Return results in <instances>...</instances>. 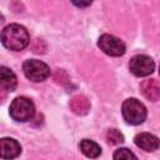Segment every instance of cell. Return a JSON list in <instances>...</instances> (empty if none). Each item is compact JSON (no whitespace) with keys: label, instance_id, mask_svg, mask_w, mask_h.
<instances>
[{"label":"cell","instance_id":"cell-1","mask_svg":"<svg viewBox=\"0 0 160 160\" xmlns=\"http://www.w3.org/2000/svg\"><path fill=\"white\" fill-rule=\"evenodd\" d=\"M30 38L26 29L19 24H10L1 31V42L5 48L20 51L29 45Z\"/></svg>","mask_w":160,"mask_h":160},{"label":"cell","instance_id":"cell-2","mask_svg":"<svg viewBox=\"0 0 160 160\" xmlns=\"http://www.w3.org/2000/svg\"><path fill=\"white\" fill-rule=\"evenodd\" d=\"M35 114V106L32 101L28 98L19 96L12 100L10 105V116L16 121H29Z\"/></svg>","mask_w":160,"mask_h":160},{"label":"cell","instance_id":"cell-3","mask_svg":"<svg viewBox=\"0 0 160 160\" xmlns=\"http://www.w3.org/2000/svg\"><path fill=\"white\" fill-rule=\"evenodd\" d=\"M122 116L126 122L139 125L146 119V108L136 99H128L122 104Z\"/></svg>","mask_w":160,"mask_h":160},{"label":"cell","instance_id":"cell-4","mask_svg":"<svg viewBox=\"0 0 160 160\" xmlns=\"http://www.w3.org/2000/svg\"><path fill=\"white\" fill-rule=\"evenodd\" d=\"M22 70L24 74L28 79H30L31 81L35 82H40L46 80L50 76V69L49 66L36 59H31V60H26L22 65Z\"/></svg>","mask_w":160,"mask_h":160},{"label":"cell","instance_id":"cell-5","mask_svg":"<svg viewBox=\"0 0 160 160\" xmlns=\"http://www.w3.org/2000/svg\"><path fill=\"white\" fill-rule=\"evenodd\" d=\"M98 45L105 54H108L110 56H121L125 54V50H126L125 44L120 39H118L110 34L101 35L99 38Z\"/></svg>","mask_w":160,"mask_h":160},{"label":"cell","instance_id":"cell-6","mask_svg":"<svg viewBox=\"0 0 160 160\" xmlns=\"http://www.w3.org/2000/svg\"><path fill=\"white\" fill-rule=\"evenodd\" d=\"M130 71L135 76H148L154 71V60L148 55H135L129 64Z\"/></svg>","mask_w":160,"mask_h":160},{"label":"cell","instance_id":"cell-7","mask_svg":"<svg viewBox=\"0 0 160 160\" xmlns=\"http://www.w3.org/2000/svg\"><path fill=\"white\" fill-rule=\"evenodd\" d=\"M21 152L20 144L11 138H2L0 140V155L2 159H14Z\"/></svg>","mask_w":160,"mask_h":160},{"label":"cell","instance_id":"cell-8","mask_svg":"<svg viewBox=\"0 0 160 160\" xmlns=\"http://www.w3.org/2000/svg\"><path fill=\"white\" fill-rule=\"evenodd\" d=\"M135 144L145 151H154L160 146V140L150 132H140L135 136Z\"/></svg>","mask_w":160,"mask_h":160},{"label":"cell","instance_id":"cell-9","mask_svg":"<svg viewBox=\"0 0 160 160\" xmlns=\"http://www.w3.org/2000/svg\"><path fill=\"white\" fill-rule=\"evenodd\" d=\"M141 94L150 101H158L160 99V82L155 79L144 80L140 85Z\"/></svg>","mask_w":160,"mask_h":160},{"label":"cell","instance_id":"cell-10","mask_svg":"<svg viewBox=\"0 0 160 160\" xmlns=\"http://www.w3.org/2000/svg\"><path fill=\"white\" fill-rule=\"evenodd\" d=\"M0 85L2 91H14L18 85L15 74L5 66H1L0 69Z\"/></svg>","mask_w":160,"mask_h":160},{"label":"cell","instance_id":"cell-11","mask_svg":"<svg viewBox=\"0 0 160 160\" xmlns=\"http://www.w3.org/2000/svg\"><path fill=\"white\" fill-rule=\"evenodd\" d=\"M70 109L76 115H86L90 110V101L84 95H76L70 100Z\"/></svg>","mask_w":160,"mask_h":160},{"label":"cell","instance_id":"cell-12","mask_svg":"<svg viewBox=\"0 0 160 160\" xmlns=\"http://www.w3.org/2000/svg\"><path fill=\"white\" fill-rule=\"evenodd\" d=\"M79 148L81 152L88 158H98L101 154V148L92 140H88V139L81 140V142L79 144Z\"/></svg>","mask_w":160,"mask_h":160},{"label":"cell","instance_id":"cell-13","mask_svg":"<svg viewBox=\"0 0 160 160\" xmlns=\"http://www.w3.org/2000/svg\"><path fill=\"white\" fill-rule=\"evenodd\" d=\"M106 139H108L109 144L118 145V144H121L124 141V135L116 129H110L106 134Z\"/></svg>","mask_w":160,"mask_h":160},{"label":"cell","instance_id":"cell-14","mask_svg":"<svg viewBox=\"0 0 160 160\" xmlns=\"http://www.w3.org/2000/svg\"><path fill=\"white\" fill-rule=\"evenodd\" d=\"M130 158L136 159V155H135L134 152H131V151H130L129 149H126V148L118 149V150L115 151V154H114V159H116V160H120V159H130Z\"/></svg>","mask_w":160,"mask_h":160},{"label":"cell","instance_id":"cell-15","mask_svg":"<svg viewBox=\"0 0 160 160\" xmlns=\"http://www.w3.org/2000/svg\"><path fill=\"white\" fill-rule=\"evenodd\" d=\"M71 2L78 8H86L92 2V0H71Z\"/></svg>","mask_w":160,"mask_h":160},{"label":"cell","instance_id":"cell-16","mask_svg":"<svg viewBox=\"0 0 160 160\" xmlns=\"http://www.w3.org/2000/svg\"><path fill=\"white\" fill-rule=\"evenodd\" d=\"M159 71H160V69H159Z\"/></svg>","mask_w":160,"mask_h":160}]
</instances>
